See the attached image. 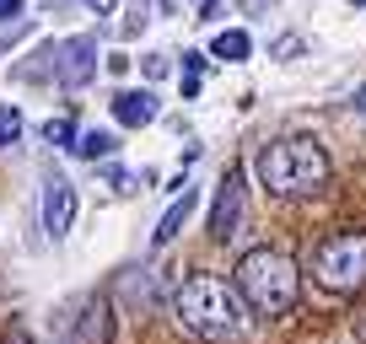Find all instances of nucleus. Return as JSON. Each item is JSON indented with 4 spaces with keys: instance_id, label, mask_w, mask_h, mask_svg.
<instances>
[{
    "instance_id": "1",
    "label": "nucleus",
    "mask_w": 366,
    "mask_h": 344,
    "mask_svg": "<svg viewBox=\"0 0 366 344\" xmlns=\"http://www.w3.org/2000/svg\"><path fill=\"white\" fill-rule=\"evenodd\" d=\"M297 290H302V275H297V258L280 248H253L237 258V301L253 307L259 318H286L297 307Z\"/></svg>"
},
{
    "instance_id": "2",
    "label": "nucleus",
    "mask_w": 366,
    "mask_h": 344,
    "mask_svg": "<svg viewBox=\"0 0 366 344\" xmlns=\"http://www.w3.org/2000/svg\"><path fill=\"white\" fill-rule=\"evenodd\" d=\"M259 183L269 194H318L329 183V151L318 146L312 135H286L259 146Z\"/></svg>"
},
{
    "instance_id": "3",
    "label": "nucleus",
    "mask_w": 366,
    "mask_h": 344,
    "mask_svg": "<svg viewBox=\"0 0 366 344\" xmlns=\"http://www.w3.org/2000/svg\"><path fill=\"white\" fill-rule=\"evenodd\" d=\"M178 323L199 339H237L248 328V307L237 301V290L216 275H189L178 285Z\"/></svg>"
},
{
    "instance_id": "4",
    "label": "nucleus",
    "mask_w": 366,
    "mask_h": 344,
    "mask_svg": "<svg viewBox=\"0 0 366 344\" xmlns=\"http://www.w3.org/2000/svg\"><path fill=\"white\" fill-rule=\"evenodd\" d=\"M312 275H318L323 290H340V296H350V290H366V231H334V237L318 242V253H312Z\"/></svg>"
},
{
    "instance_id": "5",
    "label": "nucleus",
    "mask_w": 366,
    "mask_h": 344,
    "mask_svg": "<svg viewBox=\"0 0 366 344\" xmlns=\"http://www.w3.org/2000/svg\"><path fill=\"white\" fill-rule=\"evenodd\" d=\"M242 210H248V188H242V167H227L216 183V205H210V237L232 242L242 226Z\"/></svg>"
},
{
    "instance_id": "6",
    "label": "nucleus",
    "mask_w": 366,
    "mask_h": 344,
    "mask_svg": "<svg viewBox=\"0 0 366 344\" xmlns=\"http://www.w3.org/2000/svg\"><path fill=\"white\" fill-rule=\"evenodd\" d=\"M49 54H54V76L65 81L70 92L97 76V44H92V38H65V44L49 49Z\"/></svg>"
},
{
    "instance_id": "7",
    "label": "nucleus",
    "mask_w": 366,
    "mask_h": 344,
    "mask_svg": "<svg viewBox=\"0 0 366 344\" xmlns=\"http://www.w3.org/2000/svg\"><path fill=\"white\" fill-rule=\"evenodd\" d=\"M70 226H76V188L59 178V172H49V183H44V231L49 237H70Z\"/></svg>"
},
{
    "instance_id": "8",
    "label": "nucleus",
    "mask_w": 366,
    "mask_h": 344,
    "mask_svg": "<svg viewBox=\"0 0 366 344\" xmlns=\"http://www.w3.org/2000/svg\"><path fill=\"white\" fill-rule=\"evenodd\" d=\"M114 118L124 129H146L151 118H157V97L151 92H119L114 97Z\"/></svg>"
},
{
    "instance_id": "9",
    "label": "nucleus",
    "mask_w": 366,
    "mask_h": 344,
    "mask_svg": "<svg viewBox=\"0 0 366 344\" xmlns=\"http://www.w3.org/2000/svg\"><path fill=\"white\" fill-rule=\"evenodd\" d=\"M194 205H199V194H194V188H183V194H178V199H172V205H167V216L157 221V231H151V242H157V248H162V242H172V237H178L183 226H189V216H194Z\"/></svg>"
},
{
    "instance_id": "10",
    "label": "nucleus",
    "mask_w": 366,
    "mask_h": 344,
    "mask_svg": "<svg viewBox=\"0 0 366 344\" xmlns=\"http://www.w3.org/2000/svg\"><path fill=\"white\" fill-rule=\"evenodd\" d=\"M210 54H216V59H227V65H237V59H248V54H253V38L242 33V27H227V33H216Z\"/></svg>"
},
{
    "instance_id": "11",
    "label": "nucleus",
    "mask_w": 366,
    "mask_h": 344,
    "mask_svg": "<svg viewBox=\"0 0 366 344\" xmlns=\"http://www.w3.org/2000/svg\"><path fill=\"white\" fill-rule=\"evenodd\" d=\"M108 339V301L92 296L86 301V323H81V344H103Z\"/></svg>"
},
{
    "instance_id": "12",
    "label": "nucleus",
    "mask_w": 366,
    "mask_h": 344,
    "mask_svg": "<svg viewBox=\"0 0 366 344\" xmlns=\"http://www.w3.org/2000/svg\"><path fill=\"white\" fill-rule=\"evenodd\" d=\"M76 156H81V161H103V156H114V135H108V129H86V135L76 140Z\"/></svg>"
},
{
    "instance_id": "13",
    "label": "nucleus",
    "mask_w": 366,
    "mask_h": 344,
    "mask_svg": "<svg viewBox=\"0 0 366 344\" xmlns=\"http://www.w3.org/2000/svg\"><path fill=\"white\" fill-rule=\"evenodd\" d=\"M44 135L49 140H54V146H65V151H76V124H70V118H49V124H44Z\"/></svg>"
},
{
    "instance_id": "14",
    "label": "nucleus",
    "mask_w": 366,
    "mask_h": 344,
    "mask_svg": "<svg viewBox=\"0 0 366 344\" xmlns=\"http://www.w3.org/2000/svg\"><path fill=\"white\" fill-rule=\"evenodd\" d=\"M16 135H22V113L6 103L0 108V146H16Z\"/></svg>"
},
{
    "instance_id": "15",
    "label": "nucleus",
    "mask_w": 366,
    "mask_h": 344,
    "mask_svg": "<svg viewBox=\"0 0 366 344\" xmlns=\"http://www.w3.org/2000/svg\"><path fill=\"white\" fill-rule=\"evenodd\" d=\"M146 76L162 81V76H167V59H162V54H146Z\"/></svg>"
},
{
    "instance_id": "16",
    "label": "nucleus",
    "mask_w": 366,
    "mask_h": 344,
    "mask_svg": "<svg viewBox=\"0 0 366 344\" xmlns=\"http://www.w3.org/2000/svg\"><path fill=\"white\" fill-rule=\"evenodd\" d=\"M22 16V0H0V22H16Z\"/></svg>"
},
{
    "instance_id": "17",
    "label": "nucleus",
    "mask_w": 366,
    "mask_h": 344,
    "mask_svg": "<svg viewBox=\"0 0 366 344\" xmlns=\"http://www.w3.org/2000/svg\"><path fill=\"white\" fill-rule=\"evenodd\" d=\"M81 6H86V11H97V16H108V11H114V0H81Z\"/></svg>"
},
{
    "instance_id": "18",
    "label": "nucleus",
    "mask_w": 366,
    "mask_h": 344,
    "mask_svg": "<svg viewBox=\"0 0 366 344\" xmlns=\"http://www.w3.org/2000/svg\"><path fill=\"white\" fill-rule=\"evenodd\" d=\"M0 344H33V339H27L22 328H11V333H6V339H0Z\"/></svg>"
},
{
    "instance_id": "19",
    "label": "nucleus",
    "mask_w": 366,
    "mask_h": 344,
    "mask_svg": "<svg viewBox=\"0 0 366 344\" xmlns=\"http://www.w3.org/2000/svg\"><path fill=\"white\" fill-rule=\"evenodd\" d=\"M355 108H366V86H361V92H355Z\"/></svg>"
},
{
    "instance_id": "20",
    "label": "nucleus",
    "mask_w": 366,
    "mask_h": 344,
    "mask_svg": "<svg viewBox=\"0 0 366 344\" xmlns=\"http://www.w3.org/2000/svg\"><path fill=\"white\" fill-rule=\"evenodd\" d=\"M355 333H361V339H366V318H361V323H355Z\"/></svg>"
},
{
    "instance_id": "21",
    "label": "nucleus",
    "mask_w": 366,
    "mask_h": 344,
    "mask_svg": "<svg viewBox=\"0 0 366 344\" xmlns=\"http://www.w3.org/2000/svg\"><path fill=\"white\" fill-rule=\"evenodd\" d=\"M350 6H366V0H350Z\"/></svg>"
}]
</instances>
